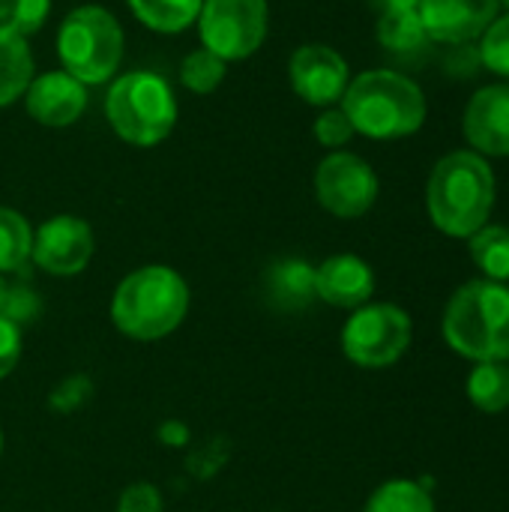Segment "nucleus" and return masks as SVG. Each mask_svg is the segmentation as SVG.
Instances as JSON below:
<instances>
[{
	"label": "nucleus",
	"mask_w": 509,
	"mask_h": 512,
	"mask_svg": "<svg viewBox=\"0 0 509 512\" xmlns=\"http://www.w3.org/2000/svg\"><path fill=\"white\" fill-rule=\"evenodd\" d=\"M189 285L186 279L165 267L147 264L132 270L111 297L114 327L138 342H156L171 336L189 315Z\"/></svg>",
	"instance_id": "f257e3e1"
},
{
	"label": "nucleus",
	"mask_w": 509,
	"mask_h": 512,
	"mask_svg": "<svg viewBox=\"0 0 509 512\" xmlns=\"http://www.w3.org/2000/svg\"><path fill=\"white\" fill-rule=\"evenodd\" d=\"M426 204L438 231L450 237H474L495 207L492 165L474 150L447 153L429 177Z\"/></svg>",
	"instance_id": "f03ea898"
},
{
	"label": "nucleus",
	"mask_w": 509,
	"mask_h": 512,
	"mask_svg": "<svg viewBox=\"0 0 509 512\" xmlns=\"http://www.w3.org/2000/svg\"><path fill=\"white\" fill-rule=\"evenodd\" d=\"M342 111L354 132L375 141H393L414 135L426 123V96L420 84L402 72L369 69L348 84Z\"/></svg>",
	"instance_id": "7ed1b4c3"
},
{
	"label": "nucleus",
	"mask_w": 509,
	"mask_h": 512,
	"mask_svg": "<svg viewBox=\"0 0 509 512\" xmlns=\"http://www.w3.org/2000/svg\"><path fill=\"white\" fill-rule=\"evenodd\" d=\"M447 345L477 363L509 360V285L477 279L462 285L444 312Z\"/></svg>",
	"instance_id": "20e7f679"
},
{
	"label": "nucleus",
	"mask_w": 509,
	"mask_h": 512,
	"mask_svg": "<svg viewBox=\"0 0 509 512\" xmlns=\"http://www.w3.org/2000/svg\"><path fill=\"white\" fill-rule=\"evenodd\" d=\"M105 117L120 141L132 147H156L177 123V99L162 75L135 69L108 87Z\"/></svg>",
	"instance_id": "39448f33"
},
{
	"label": "nucleus",
	"mask_w": 509,
	"mask_h": 512,
	"mask_svg": "<svg viewBox=\"0 0 509 512\" xmlns=\"http://www.w3.org/2000/svg\"><path fill=\"white\" fill-rule=\"evenodd\" d=\"M123 27L105 6H75L57 30V57L63 72L87 84H105L123 63Z\"/></svg>",
	"instance_id": "423d86ee"
},
{
	"label": "nucleus",
	"mask_w": 509,
	"mask_h": 512,
	"mask_svg": "<svg viewBox=\"0 0 509 512\" xmlns=\"http://www.w3.org/2000/svg\"><path fill=\"white\" fill-rule=\"evenodd\" d=\"M270 30L267 0H204L198 12L201 48L234 63L252 57Z\"/></svg>",
	"instance_id": "0eeeda50"
},
{
	"label": "nucleus",
	"mask_w": 509,
	"mask_h": 512,
	"mask_svg": "<svg viewBox=\"0 0 509 512\" xmlns=\"http://www.w3.org/2000/svg\"><path fill=\"white\" fill-rule=\"evenodd\" d=\"M411 333L405 309L393 303H366L348 318L342 330V351L363 369H387L408 351Z\"/></svg>",
	"instance_id": "6e6552de"
},
{
	"label": "nucleus",
	"mask_w": 509,
	"mask_h": 512,
	"mask_svg": "<svg viewBox=\"0 0 509 512\" xmlns=\"http://www.w3.org/2000/svg\"><path fill=\"white\" fill-rule=\"evenodd\" d=\"M378 174L372 165L348 150H336L315 168L318 204L339 219H360L378 201Z\"/></svg>",
	"instance_id": "1a4fd4ad"
},
{
	"label": "nucleus",
	"mask_w": 509,
	"mask_h": 512,
	"mask_svg": "<svg viewBox=\"0 0 509 512\" xmlns=\"http://www.w3.org/2000/svg\"><path fill=\"white\" fill-rule=\"evenodd\" d=\"M93 249H96L93 228L81 216L60 213V216L45 219L33 231L30 261L42 273H51L57 279H69V276H78L81 270H87Z\"/></svg>",
	"instance_id": "9d476101"
},
{
	"label": "nucleus",
	"mask_w": 509,
	"mask_h": 512,
	"mask_svg": "<svg viewBox=\"0 0 509 512\" xmlns=\"http://www.w3.org/2000/svg\"><path fill=\"white\" fill-rule=\"evenodd\" d=\"M288 78H291L294 93L315 108H330V105L342 102V96L351 84L345 57L324 42L300 45L291 54Z\"/></svg>",
	"instance_id": "9b49d317"
},
{
	"label": "nucleus",
	"mask_w": 509,
	"mask_h": 512,
	"mask_svg": "<svg viewBox=\"0 0 509 512\" xmlns=\"http://www.w3.org/2000/svg\"><path fill=\"white\" fill-rule=\"evenodd\" d=\"M498 0H420L417 12L432 42L465 45L498 18Z\"/></svg>",
	"instance_id": "f8f14e48"
},
{
	"label": "nucleus",
	"mask_w": 509,
	"mask_h": 512,
	"mask_svg": "<svg viewBox=\"0 0 509 512\" xmlns=\"http://www.w3.org/2000/svg\"><path fill=\"white\" fill-rule=\"evenodd\" d=\"M24 105L36 123L63 129V126L78 123L81 114L87 111V87L69 72L54 69L45 75H33L24 93Z\"/></svg>",
	"instance_id": "ddd939ff"
},
{
	"label": "nucleus",
	"mask_w": 509,
	"mask_h": 512,
	"mask_svg": "<svg viewBox=\"0 0 509 512\" xmlns=\"http://www.w3.org/2000/svg\"><path fill=\"white\" fill-rule=\"evenodd\" d=\"M462 132L477 153L509 156V84H492L471 96Z\"/></svg>",
	"instance_id": "4468645a"
},
{
	"label": "nucleus",
	"mask_w": 509,
	"mask_h": 512,
	"mask_svg": "<svg viewBox=\"0 0 509 512\" xmlns=\"http://www.w3.org/2000/svg\"><path fill=\"white\" fill-rule=\"evenodd\" d=\"M375 294V273L357 255H333L315 267V297L336 309H360Z\"/></svg>",
	"instance_id": "2eb2a0df"
},
{
	"label": "nucleus",
	"mask_w": 509,
	"mask_h": 512,
	"mask_svg": "<svg viewBox=\"0 0 509 512\" xmlns=\"http://www.w3.org/2000/svg\"><path fill=\"white\" fill-rule=\"evenodd\" d=\"M33 81V54L24 36L0 27V108L27 93Z\"/></svg>",
	"instance_id": "dca6fc26"
},
{
	"label": "nucleus",
	"mask_w": 509,
	"mask_h": 512,
	"mask_svg": "<svg viewBox=\"0 0 509 512\" xmlns=\"http://www.w3.org/2000/svg\"><path fill=\"white\" fill-rule=\"evenodd\" d=\"M378 42L399 57H417L423 54L432 39L426 33V24L417 9H402V12H387L378 15Z\"/></svg>",
	"instance_id": "f3484780"
},
{
	"label": "nucleus",
	"mask_w": 509,
	"mask_h": 512,
	"mask_svg": "<svg viewBox=\"0 0 509 512\" xmlns=\"http://www.w3.org/2000/svg\"><path fill=\"white\" fill-rule=\"evenodd\" d=\"M132 15L156 33H183L198 21L204 0H126Z\"/></svg>",
	"instance_id": "a211bd4d"
},
{
	"label": "nucleus",
	"mask_w": 509,
	"mask_h": 512,
	"mask_svg": "<svg viewBox=\"0 0 509 512\" xmlns=\"http://www.w3.org/2000/svg\"><path fill=\"white\" fill-rule=\"evenodd\" d=\"M30 249H33L30 222L12 207H0V273L21 276L30 264Z\"/></svg>",
	"instance_id": "6ab92c4d"
},
{
	"label": "nucleus",
	"mask_w": 509,
	"mask_h": 512,
	"mask_svg": "<svg viewBox=\"0 0 509 512\" xmlns=\"http://www.w3.org/2000/svg\"><path fill=\"white\" fill-rule=\"evenodd\" d=\"M270 291L285 309L306 306L315 297V267L300 258H288L270 270Z\"/></svg>",
	"instance_id": "aec40b11"
},
{
	"label": "nucleus",
	"mask_w": 509,
	"mask_h": 512,
	"mask_svg": "<svg viewBox=\"0 0 509 512\" xmlns=\"http://www.w3.org/2000/svg\"><path fill=\"white\" fill-rule=\"evenodd\" d=\"M471 258L492 282H509V228L483 225L471 237Z\"/></svg>",
	"instance_id": "412c9836"
},
{
	"label": "nucleus",
	"mask_w": 509,
	"mask_h": 512,
	"mask_svg": "<svg viewBox=\"0 0 509 512\" xmlns=\"http://www.w3.org/2000/svg\"><path fill=\"white\" fill-rule=\"evenodd\" d=\"M468 399L489 414L509 408V366L504 363H477L468 378Z\"/></svg>",
	"instance_id": "4be33fe9"
},
{
	"label": "nucleus",
	"mask_w": 509,
	"mask_h": 512,
	"mask_svg": "<svg viewBox=\"0 0 509 512\" xmlns=\"http://www.w3.org/2000/svg\"><path fill=\"white\" fill-rule=\"evenodd\" d=\"M363 512H435V501L423 483L414 480H390L375 489Z\"/></svg>",
	"instance_id": "5701e85b"
},
{
	"label": "nucleus",
	"mask_w": 509,
	"mask_h": 512,
	"mask_svg": "<svg viewBox=\"0 0 509 512\" xmlns=\"http://www.w3.org/2000/svg\"><path fill=\"white\" fill-rule=\"evenodd\" d=\"M12 276H18V273H0V318L18 324L24 330L39 318L42 300L33 285L12 279Z\"/></svg>",
	"instance_id": "b1692460"
},
{
	"label": "nucleus",
	"mask_w": 509,
	"mask_h": 512,
	"mask_svg": "<svg viewBox=\"0 0 509 512\" xmlns=\"http://www.w3.org/2000/svg\"><path fill=\"white\" fill-rule=\"evenodd\" d=\"M225 66H228V63L219 60L213 51L195 48V51H189V54L183 57V63H180V81H183L186 90H192V93H198V96H207V93H213V90L222 84Z\"/></svg>",
	"instance_id": "393cba45"
},
{
	"label": "nucleus",
	"mask_w": 509,
	"mask_h": 512,
	"mask_svg": "<svg viewBox=\"0 0 509 512\" xmlns=\"http://www.w3.org/2000/svg\"><path fill=\"white\" fill-rule=\"evenodd\" d=\"M48 12L51 0H0V27H9L27 39L42 30Z\"/></svg>",
	"instance_id": "a878e982"
},
{
	"label": "nucleus",
	"mask_w": 509,
	"mask_h": 512,
	"mask_svg": "<svg viewBox=\"0 0 509 512\" xmlns=\"http://www.w3.org/2000/svg\"><path fill=\"white\" fill-rule=\"evenodd\" d=\"M480 63L495 72V75H504L509 78V12L495 18L486 33H483V42H480Z\"/></svg>",
	"instance_id": "bb28decb"
},
{
	"label": "nucleus",
	"mask_w": 509,
	"mask_h": 512,
	"mask_svg": "<svg viewBox=\"0 0 509 512\" xmlns=\"http://www.w3.org/2000/svg\"><path fill=\"white\" fill-rule=\"evenodd\" d=\"M312 132H315L318 144H324V147H330V150L345 147V144L357 135L354 126H351V120L345 117L342 108H327V111L315 120Z\"/></svg>",
	"instance_id": "cd10ccee"
},
{
	"label": "nucleus",
	"mask_w": 509,
	"mask_h": 512,
	"mask_svg": "<svg viewBox=\"0 0 509 512\" xmlns=\"http://www.w3.org/2000/svg\"><path fill=\"white\" fill-rule=\"evenodd\" d=\"M117 512H165L162 492L153 483H132L123 489Z\"/></svg>",
	"instance_id": "c85d7f7f"
},
{
	"label": "nucleus",
	"mask_w": 509,
	"mask_h": 512,
	"mask_svg": "<svg viewBox=\"0 0 509 512\" xmlns=\"http://www.w3.org/2000/svg\"><path fill=\"white\" fill-rule=\"evenodd\" d=\"M24 351V330L6 318H0V381L18 366Z\"/></svg>",
	"instance_id": "c756f323"
},
{
	"label": "nucleus",
	"mask_w": 509,
	"mask_h": 512,
	"mask_svg": "<svg viewBox=\"0 0 509 512\" xmlns=\"http://www.w3.org/2000/svg\"><path fill=\"white\" fill-rule=\"evenodd\" d=\"M369 6H372L378 15H387V12L417 9V6H420V0H369Z\"/></svg>",
	"instance_id": "7c9ffc66"
},
{
	"label": "nucleus",
	"mask_w": 509,
	"mask_h": 512,
	"mask_svg": "<svg viewBox=\"0 0 509 512\" xmlns=\"http://www.w3.org/2000/svg\"><path fill=\"white\" fill-rule=\"evenodd\" d=\"M0 456H3V429H0Z\"/></svg>",
	"instance_id": "2f4dec72"
},
{
	"label": "nucleus",
	"mask_w": 509,
	"mask_h": 512,
	"mask_svg": "<svg viewBox=\"0 0 509 512\" xmlns=\"http://www.w3.org/2000/svg\"><path fill=\"white\" fill-rule=\"evenodd\" d=\"M498 3H501V6H507V9H509V0H498Z\"/></svg>",
	"instance_id": "473e14b6"
}]
</instances>
